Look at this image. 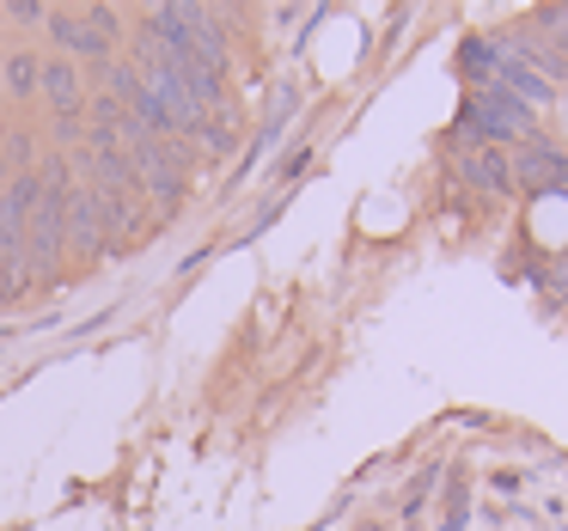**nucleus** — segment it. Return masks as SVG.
<instances>
[{"instance_id": "f257e3e1", "label": "nucleus", "mask_w": 568, "mask_h": 531, "mask_svg": "<svg viewBox=\"0 0 568 531\" xmlns=\"http://www.w3.org/2000/svg\"><path fill=\"white\" fill-rule=\"evenodd\" d=\"M68 165L50 160L38 172V202H31V221H26V251H31V282H50L55 263H62L68 245Z\"/></svg>"}, {"instance_id": "f03ea898", "label": "nucleus", "mask_w": 568, "mask_h": 531, "mask_svg": "<svg viewBox=\"0 0 568 531\" xmlns=\"http://www.w3.org/2000/svg\"><path fill=\"white\" fill-rule=\"evenodd\" d=\"M31 202H38V172H19L0 196V294H19L31 282V251H26Z\"/></svg>"}, {"instance_id": "7ed1b4c3", "label": "nucleus", "mask_w": 568, "mask_h": 531, "mask_svg": "<svg viewBox=\"0 0 568 531\" xmlns=\"http://www.w3.org/2000/svg\"><path fill=\"white\" fill-rule=\"evenodd\" d=\"M465 129L483 141H531V111L514 92L483 86V92H470V104H465Z\"/></svg>"}, {"instance_id": "20e7f679", "label": "nucleus", "mask_w": 568, "mask_h": 531, "mask_svg": "<svg viewBox=\"0 0 568 531\" xmlns=\"http://www.w3.org/2000/svg\"><path fill=\"white\" fill-rule=\"evenodd\" d=\"M458 177L470 190H483V196H507L514 190V165H507L501 147H465L458 153Z\"/></svg>"}, {"instance_id": "39448f33", "label": "nucleus", "mask_w": 568, "mask_h": 531, "mask_svg": "<svg viewBox=\"0 0 568 531\" xmlns=\"http://www.w3.org/2000/svg\"><path fill=\"white\" fill-rule=\"evenodd\" d=\"M68 245H74L80 257H92V251L104 245V214H99V190L92 184L68 190Z\"/></svg>"}, {"instance_id": "423d86ee", "label": "nucleus", "mask_w": 568, "mask_h": 531, "mask_svg": "<svg viewBox=\"0 0 568 531\" xmlns=\"http://www.w3.org/2000/svg\"><path fill=\"white\" fill-rule=\"evenodd\" d=\"M50 31H55V43H62V50L87 55V62H104V50H111V38H104V31L92 25L87 13H55Z\"/></svg>"}, {"instance_id": "0eeeda50", "label": "nucleus", "mask_w": 568, "mask_h": 531, "mask_svg": "<svg viewBox=\"0 0 568 531\" xmlns=\"http://www.w3.org/2000/svg\"><path fill=\"white\" fill-rule=\"evenodd\" d=\"M507 165H514V177L526 190H550V184H562V172H568V160L556 147H526L519 160H507Z\"/></svg>"}, {"instance_id": "6e6552de", "label": "nucleus", "mask_w": 568, "mask_h": 531, "mask_svg": "<svg viewBox=\"0 0 568 531\" xmlns=\"http://www.w3.org/2000/svg\"><path fill=\"white\" fill-rule=\"evenodd\" d=\"M43 99L55 104V116H80V74L74 62H43Z\"/></svg>"}, {"instance_id": "1a4fd4ad", "label": "nucleus", "mask_w": 568, "mask_h": 531, "mask_svg": "<svg viewBox=\"0 0 568 531\" xmlns=\"http://www.w3.org/2000/svg\"><path fill=\"white\" fill-rule=\"evenodd\" d=\"M458 62H465V74H470V80H483V86H495V68H501V62H495V43L470 38L465 50H458Z\"/></svg>"}, {"instance_id": "9d476101", "label": "nucleus", "mask_w": 568, "mask_h": 531, "mask_svg": "<svg viewBox=\"0 0 568 531\" xmlns=\"http://www.w3.org/2000/svg\"><path fill=\"white\" fill-rule=\"evenodd\" d=\"M538 31L556 38V55L568 62V7H538Z\"/></svg>"}, {"instance_id": "9b49d317", "label": "nucleus", "mask_w": 568, "mask_h": 531, "mask_svg": "<svg viewBox=\"0 0 568 531\" xmlns=\"http://www.w3.org/2000/svg\"><path fill=\"white\" fill-rule=\"evenodd\" d=\"M38 80H43V68L31 62V55H13V62H7V86H13L19 99H26V92H38Z\"/></svg>"}, {"instance_id": "f8f14e48", "label": "nucleus", "mask_w": 568, "mask_h": 531, "mask_svg": "<svg viewBox=\"0 0 568 531\" xmlns=\"http://www.w3.org/2000/svg\"><path fill=\"white\" fill-rule=\"evenodd\" d=\"M7 13H13L19 25H31V19H43V7H38V0H13V7H7Z\"/></svg>"}, {"instance_id": "ddd939ff", "label": "nucleus", "mask_w": 568, "mask_h": 531, "mask_svg": "<svg viewBox=\"0 0 568 531\" xmlns=\"http://www.w3.org/2000/svg\"><path fill=\"white\" fill-rule=\"evenodd\" d=\"M556 294H562V306H568V257L556 263Z\"/></svg>"}]
</instances>
